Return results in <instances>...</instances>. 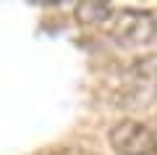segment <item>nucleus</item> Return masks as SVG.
Returning <instances> with one entry per match:
<instances>
[{"mask_svg":"<svg viewBox=\"0 0 157 155\" xmlns=\"http://www.w3.org/2000/svg\"><path fill=\"white\" fill-rule=\"evenodd\" d=\"M52 155H94V153H92V150H84V147H60Z\"/></svg>","mask_w":157,"mask_h":155,"instance_id":"nucleus-6","label":"nucleus"},{"mask_svg":"<svg viewBox=\"0 0 157 155\" xmlns=\"http://www.w3.org/2000/svg\"><path fill=\"white\" fill-rule=\"evenodd\" d=\"M155 45H157V42H155Z\"/></svg>","mask_w":157,"mask_h":155,"instance_id":"nucleus-7","label":"nucleus"},{"mask_svg":"<svg viewBox=\"0 0 157 155\" xmlns=\"http://www.w3.org/2000/svg\"><path fill=\"white\" fill-rule=\"evenodd\" d=\"M126 76L136 84H152L157 87V53H147V55L136 58L128 63Z\"/></svg>","mask_w":157,"mask_h":155,"instance_id":"nucleus-5","label":"nucleus"},{"mask_svg":"<svg viewBox=\"0 0 157 155\" xmlns=\"http://www.w3.org/2000/svg\"><path fill=\"white\" fill-rule=\"evenodd\" d=\"M107 145L115 155H157V134L134 118L113 124L107 132Z\"/></svg>","mask_w":157,"mask_h":155,"instance_id":"nucleus-2","label":"nucleus"},{"mask_svg":"<svg viewBox=\"0 0 157 155\" xmlns=\"http://www.w3.org/2000/svg\"><path fill=\"white\" fill-rule=\"evenodd\" d=\"M107 37L123 50L157 42V16L149 11H121L107 24Z\"/></svg>","mask_w":157,"mask_h":155,"instance_id":"nucleus-1","label":"nucleus"},{"mask_svg":"<svg viewBox=\"0 0 157 155\" xmlns=\"http://www.w3.org/2000/svg\"><path fill=\"white\" fill-rule=\"evenodd\" d=\"M73 16H76V21L81 27H97V24L110 21L113 8H110V3H102V0H86V3L76 6Z\"/></svg>","mask_w":157,"mask_h":155,"instance_id":"nucleus-4","label":"nucleus"},{"mask_svg":"<svg viewBox=\"0 0 157 155\" xmlns=\"http://www.w3.org/2000/svg\"><path fill=\"white\" fill-rule=\"evenodd\" d=\"M155 97H157V87L131 82L128 87H123L121 92L115 95V105L126 108V111H136V108H141V105H149Z\"/></svg>","mask_w":157,"mask_h":155,"instance_id":"nucleus-3","label":"nucleus"}]
</instances>
